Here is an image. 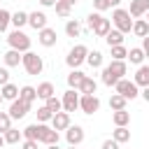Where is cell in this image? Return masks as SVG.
Here are the masks:
<instances>
[{
    "instance_id": "7dc6e473",
    "label": "cell",
    "mask_w": 149,
    "mask_h": 149,
    "mask_svg": "<svg viewBox=\"0 0 149 149\" xmlns=\"http://www.w3.org/2000/svg\"><path fill=\"white\" fill-rule=\"evenodd\" d=\"M107 2H109V7H114V9L121 5V0H107Z\"/></svg>"
},
{
    "instance_id": "b9f144b4",
    "label": "cell",
    "mask_w": 149,
    "mask_h": 149,
    "mask_svg": "<svg viewBox=\"0 0 149 149\" xmlns=\"http://www.w3.org/2000/svg\"><path fill=\"white\" fill-rule=\"evenodd\" d=\"M9 84V70L7 68H0V86Z\"/></svg>"
},
{
    "instance_id": "83f0119b",
    "label": "cell",
    "mask_w": 149,
    "mask_h": 149,
    "mask_svg": "<svg viewBox=\"0 0 149 149\" xmlns=\"http://www.w3.org/2000/svg\"><path fill=\"white\" fill-rule=\"evenodd\" d=\"M112 121H114L116 128H119V126H128V123H130V112H128V109H119V112L112 114Z\"/></svg>"
},
{
    "instance_id": "4dcf8cb0",
    "label": "cell",
    "mask_w": 149,
    "mask_h": 149,
    "mask_svg": "<svg viewBox=\"0 0 149 149\" xmlns=\"http://www.w3.org/2000/svg\"><path fill=\"white\" fill-rule=\"evenodd\" d=\"M23 140V130H16V128H9L7 133H5V142L7 144H19Z\"/></svg>"
},
{
    "instance_id": "836d02e7",
    "label": "cell",
    "mask_w": 149,
    "mask_h": 149,
    "mask_svg": "<svg viewBox=\"0 0 149 149\" xmlns=\"http://www.w3.org/2000/svg\"><path fill=\"white\" fill-rule=\"evenodd\" d=\"M126 102H128V100H126L123 95H119V93H114V95L109 98V107H112L114 112H119V109H126Z\"/></svg>"
},
{
    "instance_id": "4fadbf2b",
    "label": "cell",
    "mask_w": 149,
    "mask_h": 149,
    "mask_svg": "<svg viewBox=\"0 0 149 149\" xmlns=\"http://www.w3.org/2000/svg\"><path fill=\"white\" fill-rule=\"evenodd\" d=\"M28 26H33L37 33L47 28V14L44 12H30L28 14Z\"/></svg>"
},
{
    "instance_id": "5b68a950",
    "label": "cell",
    "mask_w": 149,
    "mask_h": 149,
    "mask_svg": "<svg viewBox=\"0 0 149 149\" xmlns=\"http://www.w3.org/2000/svg\"><path fill=\"white\" fill-rule=\"evenodd\" d=\"M86 56H88V49H86L84 44H74V47L70 49V54L65 56V63H68L72 70H77V68L86 61Z\"/></svg>"
},
{
    "instance_id": "8d00e7d4",
    "label": "cell",
    "mask_w": 149,
    "mask_h": 149,
    "mask_svg": "<svg viewBox=\"0 0 149 149\" xmlns=\"http://www.w3.org/2000/svg\"><path fill=\"white\" fill-rule=\"evenodd\" d=\"M35 114H37V121H40V123H47V121H51V119H54V112H51L47 105H44V107H37V112H35Z\"/></svg>"
},
{
    "instance_id": "603a6c76",
    "label": "cell",
    "mask_w": 149,
    "mask_h": 149,
    "mask_svg": "<svg viewBox=\"0 0 149 149\" xmlns=\"http://www.w3.org/2000/svg\"><path fill=\"white\" fill-rule=\"evenodd\" d=\"M54 93H56V88H54V84H51V81H42V84L37 86V98H42V100L54 98Z\"/></svg>"
},
{
    "instance_id": "db71d44e",
    "label": "cell",
    "mask_w": 149,
    "mask_h": 149,
    "mask_svg": "<svg viewBox=\"0 0 149 149\" xmlns=\"http://www.w3.org/2000/svg\"><path fill=\"white\" fill-rule=\"evenodd\" d=\"M68 2H70V5H74V2H77V0H68Z\"/></svg>"
},
{
    "instance_id": "52a82bcc",
    "label": "cell",
    "mask_w": 149,
    "mask_h": 149,
    "mask_svg": "<svg viewBox=\"0 0 149 149\" xmlns=\"http://www.w3.org/2000/svg\"><path fill=\"white\" fill-rule=\"evenodd\" d=\"M79 109L84 114H95L100 109V98L98 95H81L79 98Z\"/></svg>"
},
{
    "instance_id": "f1b7e54d",
    "label": "cell",
    "mask_w": 149,
    "mask_h": 149,
    "mask_svg": "<svg viewBox=\"0 0 149 149\" xmlns=\"http://www.w3.org/2000/svg\"><path fill=\"white\" fill-rule=\"evenodd\" d=\"M79 33H81V23H79L77 19H70V21L65 23V35H68V37H79Z\"/></svg>"
},
{
    "instance_id": "8fae6325",
    "label": "cell",
    "mask_w": 149,
    "mask_h": 149,
    "mask_svg": "<svg viewBox=\"0 0 149 149\" xmlns=\"http://www.w3.org/2000/svg\"><path fill=\"white\" fill-rule=\"evenodd\" d=\"M149 12V0H130V7H128V14L133 19H140Z\"/></svg>"
},
{
    "instance_id": "c3c4849f",
    "label": "cell",
    "mask_w": 149,
    "mask_h": 149,
    "mask_svg": "<svg viewBox=\"0 0 149 149\" xmlns=\"http://www.w3.org/2000/svg\"><path fill=\"white\" fill-rule=\"evenodd\" d=\"M142 98H144V100H147V102H149V86H147V88H144V91H142Z\"/></svg>"
},
{
    "instance_id": "f546056e",
    "label": "cell",
    "mask_w": 149,
    "mask_h": 149,
    "mask_svg": "<svg viewBox=\"0 0 149 149\" xmlns=\"http://www.w3.org/2000/svg\"><path fill=\"white\" fill-rule=\"evenodd\" d=\"M105 42H107L109 47H119V44H123V33H119V30L114 28V30H109V33H107Z\"/></svg>"
},
{
    "instance_id": "7402d4cb",
    "label": "cell",
    "mask_w": 149,
    "mask_h": 149,
    "mask_svg": "<svg viewBox=\"0 0 149 149\" xmlns=\"http://www.w3.org/2000/svg\"><path fill=\"white\" fill-rule=\"evenodd\" d=\"M21 61H23V54L16 51V49H9V51L5 54V65H7V68H16Z\"/></svg>"
},
{
    "instance_id": "ba28073f",
    "label": "cell",
    "mask_w": 149,
    "mask_h": 149,
    "mask_svg": "<svg viewBox=\"0 0 149 149\" xmlns=\"http://www.w3.org/2000/svg\"><path fill=\"white\" fill-rule=\"evenodd\" d=\"M79 98H81V95H79L74 88H68V91L63 93V112H68V114L74 112V109L79 107Z\"/></svg>"
},
{
    "instance_id": "7bdbcfd3",
    "label": "cell",
    "mask_w": 149,
    "mask_h": 149,
    "mask_svg": "<svg viewBox=\"0 0 149 149\" xmlns=\"http://www.w3.org/2000/svg\"><path fill=\"white\" fill-rule=\"evenodd\" d=\"M102 149H119V142H114V140H105V142H102Z\"/></svg>"
},
{
    "instance_id": "ffe728a7",
    "label": "cell",
    "mask_w": 149,
    "mask_h": 149,
    "mask_svg": "<svg viewBox=\"0 0 149 149\" xmlns=\"http://www.w3.org/2000/svg\"><path fill=\"white\" fill-rule=\"evenodd\" d=\"M40 133H42V123H30L23 128V140H35L40 142Z\"/></svg>"
},
{
    "instance_id": "2e32d148",
    "label": "cell",
    "mask_w": 149,
    "mask_h": 149,
    "mask_svg": "<svg viewBox=\"0 0 149 149\" xmlns=\"http://www.w3.org/2000/svg\"><path fill=\"white\" fill-rule=\"evenodd\" d=\"M37 40H40V44H42V47H54V44H56V30L47 26L44 30H40Z\"/></svg>"
},
{
    "instance_id": "f907efd6",
    "label": "cell",
    "mask_w": 149,
    "mask_h": 149,
    "mask_svg": "<svg viewBox=\"0 0 149 149\" xmlns=\"http://www.w3.org/2000/svg\"><path fill=\"white\" fill-rule=\"evenodd\" d=\"M47 149H61V147H58V144H49Z\"/></svg>"
},
{
    "instance_id": "9c48e42d",
    "label": "cell",
    "mask_w": 149,
    "mask_h": 149,
    "mask_svg": "<svg viewBox=\"0 0 149 149\" xmlns=\"http://www.w3.org/2000/svg\"><path fill=\"white\" fill-rule=\"evenodd\" d=\"M28 112H30V102H26V100H21V98H16V100L9 105V116H12V119H23Z\"/></svg>"
},
{
    "instance_id": "e0dca14e",
    "label": "cell",
    "mask_w": 149,
    "mask_h": 149,
    "mask_svg": "<svg viewBox=\"0 0 149 149\" xmlns=\"http://www.w3.org/2000/svg\"><path fill=\"white\" fill-rule=\"evenodd\" d=\"M133 35H137V37H147L149 35V23H147V19H135L133 21Z\"/></svg>"
},
{
    "instance_id": "4316f807",
    "label": "cell",
    "mask_w": 149,
    "mask_h": 149,
    "mask_svg": "<svg viewBox=\"0 0 149 149\" xmlns=\"http://www.w3.org/2000/svg\"><path fill=\"white\" fill-rule=\"evenodd\" d=\"M19 98L33 105V102H35V98H37V88H35V86H28V84H26V86H21V91H19Z\"/></svg>"
},
{
    "instance_id": "f6af8a7d",
    "label": "cell",
    "mask_w": 149,
    "mask_h": 149,
    "mask_svg": "<svg viewBox=\"0 0 149 149\" xmlns=\"http://www.w3.org/2000/svg\"><path fill=\"white\" fill-rule=\"evenodd\" d=\"M56 2H58V0H40V5H42V7H54Z\"/></svg>"
},
{
    "instance_id": "5bb4252c",
    "label": "cell",
    "mask_w": 149,
    "mask_h": 149,
    "mask_svg": "<svg viewBox=\"0 0 149 149\" xmlns=\"http://www.w3.org/2000/svg\"><path fill=\"white\" fill-rule=\"evenodd\" d=\"M102 70H105V72H109V74H114L116 79H123V74L128 72L126 61H112V63H109V65H105Z\"/></svg>"
},
{
    "instance_id": "ee69618b",
    "label": "cell",
    "mask_w": 149,
    "mask_h": 149,
    "mask_svg": "<svg viewBox=\"0 0 149 149\" xmlns=\"http://www.w3.org/2000/svg\"><path fill=\"white\" fill-rule=\"evenodd\" d=\"M21 149H37V142L35 140H23V147Z\"/></svg>"
},
{
    "instance_id": "d4e9b609",
    "label": "cell",
    "mask_w": 149,
    "mask_h": 149,
    "mask_svg": "<svg viewBox=\"0 0 149 149\" xmlns=\"http://www.w3.org/2000/svg\"><path fill=\"white\" fill-rule=\"evenodd\" d=\"M144 58H147V56H144V49H142V47H133V49H128V61H130L133 65H142Z\"/></svg>"
},
{
    "instance_id": "9a60e30c",
    "label": "cell",
    "mask_w": 149,
    "mask_h": 149,
    "mask_svg": "<svg viewBox=\"0 0 149 149\" xmlns=\"http://www.w3.org/2000/svg\"><path fill=\"white\" fill-rule=\"evenodd\" d=\"M72 123H70V114L68 112H58V114H54V119H51V128L54 130H68Z\"/></svg>"
},
{
    "instance_id": "1f68e13d",
    "label": "cell",
    "mask_w": 149,
    "mask_h": 149,
    "mask_svg": "<svg viewBox=\"0 0 149 149\" xmlns=\"http://www.w3.org/2000/svg\"><path fill=\"white\" fill-rule=\"evenodd\" d=\"M54 7H56V14H58V16H63V19H68V16H70V12H72V5H70L68 0H58Z\"/></svg>"
},
{
    "instance_id": "484cf974",
    "label": "cell",
    "mask_w": 149,
    "mask_h": 149,
    "mask_svg": "<svg viewBox=\"0 0 149 149\" xmlns=\"http://www.w3.org/2000/svg\"><path fill=\"white\" fill-rule=\"evenodd\" d=\"M95 88H98L95 79H93V77H86V79L81 81V86H79V93H81V95H95Z\"/></svg>"
},
{
    "instance_id": "9f6ffc18",
    "label": "cell",
    "mask_w": 149,
    "mask_h": 149,
    "mask_svg": "<svg viewBox=\"0 0 149 149\" xmlns=\"http://www.w3.org/2000/svg\"><path fill=\"white\" fill-rule=\"evenodd\" d=\"M70 149H74V147H70Z\"/></svg>"
},
{
    "instance_id": "cb8c5ba5",
    "label": "cell",
    "mask_w": 149,
    "mask_h": 149,
    "mask_svg": "<svg viewBox=\"0 0 149 149\" xmlns=\"http://www.w3.org/2000/svg\"><path fill=\"white\" fill-rule=\"evenodd\" d=\"M112 140L119 142V144L128 142V140H130V130H128V126H119V128H114V130H112Z\"/></svg>"
},
{
    "instance_id": "e575fe53",
    "label": "cell",
    "mask_w": 149,
    "mask_h": 149,
    "mask_svg": "<svg viewBox=\"0 0 149 149\" xmlns=\"http://www.w3.org/2000/svg\"><path fill=\"white\" fill-rule=\"evenodd\" d=\"M109 49H112V61H126V58H128V49H126L123 44L109 47Z\"/></svg>"
},
{
    "instance_id": "7a4b0ae2",
    "label": "cell",
    "mask_w": 149,
    "mask_h": 149,
    "mask_svg": "<svg viewBox=\"0 0 149 149\" xmlns=\"http://www.w3.org/2000/svg\"><path fill=\"white\" fill-rule=\"evenodd\" d=\"M112 23L116 26V30L119 33H133V19H130V14H128V9H121V7H116L114 12H112Z\"/></svg>"
},
{
    "instance_id": "ac0fdd59",
    "label": "cell",
    "mask_w": 149,
    "mask_h": 149,
    "mask_svg": "<svg viewBox=\"0 0 149 149\" xmlns=\"http://www.w3.org/2000/svg\"><path fill=\"white\" fill-rule=\"evenodd\" d=\"M86 79V74L81 72V70H72L70 74H68V86L70 88H74V91H79V86H81V81Z\"/></svg>"
},
{
    "instance_id": "f5cc1de1",
    "label": "cell",
    "mask_w": 149,
    "mask_h": 149,
    "mask_svg": "<svg viewBox=\"0 0 149 149\" xmlns=\"http://www.w3.org/2000/svg\"><path fill=\"white\" fill-rule=\"evenodd\" d=\"M144 16H147V23H149V12H147V14H144Z\"/></svg>"
},
{
    "instance_id": "f35d334b",
    "label": "cell",
    "mask_w": 149,
    "mask_h": 149,
    "mask_svg": "<svg viewBox=\"0 0 149 149\" xmlns=\"http://www.w3.org/2000/svg\"><path fill=\"white\" fill-rule=\"evenodd\" d=\"M9 128H12V116H9V112H0V133L5 135Z\"/></svg>"
},
{
    "instance_id": "277c9868",
    "label": "cell",
    "mask_w": 149,
    "mask_h": 149,
    "mask_svg": "<svg viewBox=\"0 0 149 149\" xmlns=\"http://www.w3.org/2000/svg\"><path fill=\"white\" fill-rule=\"evenodd\" d=\"M21 65H23V68H26V72H28V74H33V77L42 74V70H44V61H42V56H37L35 51H26V54H23Z\"/></svg>"
},
{
    "instance_id": "74e56055",
    "label": "cell",
    "mask_w": 149,
    "mask_h": 149,
    "mask_svg": "<svg viewBox=\"0 0 149 149\" xmlns=\"http://www.w3.org/2000/svg\"><path fill=\"white\" fill-rule=\"evenodd\" d=\"M44 105H47V107H49V109H51L54 114L63 112V100H58L56 95H54V98H49V100H44Z\"/></svg>"
},
{
    "instance_id": "8992f818",
    "label": "cell",
    "mask_w": 149,
    "mask_h": 149,
    "mask_svg": "<svg viewBox=\"0 0 149 149\" xmlns=\"http://www.w3.org/2000/svg\"><path fill=\"white\" fill-rule=\"evenodd\" d=\"M114 88H116V93H119V95H123L126 100H133V98H137V95H140L137 84H135V81H128V79H119V84H116Z\"/></svg>"
},
{
    "instance_id": "d6986e66",
    "label": "cell",
    "mask_w": 149,
    "mask_h": 149,
    "mask_svg": "<svg viewBox=\"0 0 149 149\" xmlns=\"http://www.w3.org/2000/svg\"><path fill=\"white\" fill-rule=\"evenodd\" d=\"M19 91H21V88H19V86H14L12 81H9V84H5V86H0L2 98H5V100H9V102H14V100L19 98Z\"/></svg>"
},
{
    "instance_id": "7c38bea8",
    "label": "cell",
    "mask_w": 149,
    "mask_h": 149,
    "mask_svg": "<svg viewBox=\"0 0 149 149\" xmlns=\"http://www.w3.org/2000/svg\"><path fill=\"white\" fill-rule=\"evenodd\" d=\"M58 140H61V135H58V130H54V128H49V126H44L42 123V133H40V142L42 144H58Z\"/></svg>"
},
{
    "instance_id": "3957f363",
    "label": "cell",
    "mask_w": 149,
    "mask_h": 149,
    "mask_svg": "<svg viewBox=\"0 0 149 149\" xmlns=\"http://www.w3.org/2000/svg\"><path fill=\"white\" fill-rule=\"evenodd\" d=\"M7 44H9V49H16V51H21V54L30 51V37H28L23 30H16V28L7 35Z\"/></svg>"
},
{
    "instance_id": "681fc988",
    "label": "cell",
    "mask_w": 149,
    "mask_h": 149,
    "mask_svg": "<svg viewBox=\"0 0 149 149\" xmlns=\"http://www.w3.org/2000/svg\"><path fill=\"white\" fill-rule=\"evenodd\" d=\"M2 144H7V142H5V135L0 133V147H2Z\"/></svg>"
},
{
    "instance_id": "44dd1931",
    "label": "cell",
    "mask_w": 149,
    "mask_h": 149,
    "mask_svg": "<svg viewBox=\"0 0 149 149\" xmlns=\"http://www.w3.org/2000/svg\"><path fill=\"white\" fill-rule=\"evenodd\" d=\"M137 86H149V65H140L137 68V72H135V79H133Z\"/></svg>"
},
{
    "instance_id": "6da1fadb",
    "label": "cell",
    "mask_w": 149,
    "mask_h": 149,
    "mask_svg": "<svg viewBox=\"0 0 149 149\" xmlns=\"http://www.w3.org/2000/svg\"><path fill=\"white\" fill-rule=\"evenodd\" d=\"M86 23H88V28L98 35V37H107V33L112 30V23H109V19H105L100 12H91L88 16H86Z\"/></svg>"
},
{
    "instance_id": "d590c367",
    "label": "cell",
    "mask_w": 149,
    "mask_h": 149,
    "mask_svg": "<svg viewBox=\"0 0 149 149\" xmlns=\"http://www.w3.org/2000/svg\"><path fill=\"white\" fill-rule=\"evenodd\" d=\"M86 63H88L91 68H102V54H100V51H88Z\"/></svg>"
},
{
    "instance_id": "ab89813d",
    "label": "cell",
    "mask_w": 149,
    "mask_h": 149,
    "mask_svg": "<svg viewBox=\"0 0 149 149\" xmlns=\"http://www.w3.org/2000/svg\"><path fill=\"white\" fill-rule=\"evenodd\" d=\"M9 23H12V14L0 7V33H5V30L9 28Z\"/></svg>"
},
{
    "instance_id": "30bf717a",
    "label": "cell",
    "mask_w": 149,
    "mask_h": 149,
    "mask_svg": "<svg viewBox=\"0 0 149 149\" xmlns=\"http://www.w3.org/2000/svg\"><path fill=\"white\" fill-rule=\"evenodd\" d=\"M65 140H68L70 147L81 144V140H84V128H81V126H70V128L65 130Z\"/></svg>"
},
{
    "instance_id": "816d5d0a",
    "label": "cell",
    "mask_w": 149,
    "mask_h": 149,
    "mask_svg": "<svg viewBox=\"0 0 149 149\" xmlns=\"http://www.w3.org/2000/svg\"><path fill=\"white\" fill-rule=\"evenodd\" d=\"M144 56H147V58H149V49H147V51H144Z\"/></svg>"
},
{
    "instance_id": "d6a6232c",
    "label": "cell",
    "mask_w": 149,
    "mask_h": 149,
    "mask_svg": "<svg viewBox=\"0 0 149 149\" xmlns=\"http://www.w3.org/2000/svg\"><path fill=\"white\" fill-rule=\"evenodd\" d=\"M26 23H28V14H26V12H14V14H12V26H14L16 30H21Z\"/></svg>"
},
{
    "instance_id": "bcb514c9",
    "label": "cell",
    "mask_w": 149,
    "mask_h": 149,
    "mask_svg": "<svg viewBox=\"0 0 149 149\" xmlns=\"http://www.w3.org/2000/svg\"><path fill=\"white\" fill-rule=\"evenodd\" d=\"M142 49H144V51H147V49H149V35H147V37H144V40H142Z\"/></svg>"
},
{
    "instance_id": "11a10c76",
    "label": "cell",
    "mask_w": 149,
    "mask_h": 149,
    "mask_svg": "<svg viewBox=\"0 0 149 149\" xmlns=\"http://www.w3.org/2000/svg\"><path fill=\"white\" fill-rule=\"evenodd\" d=\"M2 100H5V98H2V93H0V102H2Z\"/></svg>"
},
{
    "instance_id": "60d3db41",
    "label": "cell",
    "mask_w": 149,
    "mask_h": 149,
    "mask_svg": "<svg viewBox=\"0 0 149 149\" xmlns=\"http://www.w3.org/2000/svg\"><path fill=\"white\" fill-rule=\"evenodd\" d=\"M93 7H95V12H105V9H109V2L107 0H93Z\"/></svg>"
}]
</instances>
